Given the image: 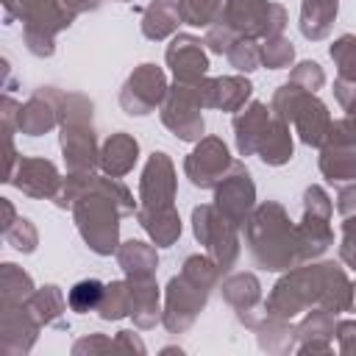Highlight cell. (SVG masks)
<instances>
[{
	"label": "cell",
	"instance_id": "obj_21",
	"mask_svg": "<svg viewBox=\"0 0 356 356\" xmlns=\"http://www.w3.org/2000/svg\"><path fill=\"white\" fill-rule=\"evenodd\" d=\"M39 328H42V323L36 320V314L25 303L3 306V317H0L3 342H0V348L6 353H25V350H31Z\"/></svg>",
	"mask_w": 356,
	"mask_h": 356
},
{
	"label": "cell",
	"instance_id": "obj_9",
	"mask_svg": "<svg viewBox=\"0 0 356 356\" xmlns=\"http://www.w3.org/2000/svg\"><path fill=\"white\" fill-rule=\"evenodd\" d=\"M331 214H334V203L325 195V189L323 186H309L303 192V220L298 222L300 261L303 259H317L331 248V242H334V231L328 225Z\"/></svg>",
	"mask_w": 356,
	"mask_h": 356
},
{
	"label": "cell",
	"instance_id": "obj_31",
	"mask_svg": "<svg viewBox=\"0 0 356 356\" xmlns=\"http://www.w3.org/2000/svg\"><path fill=\"white\" fill-rule=\"evenodd\" d=\"M339 0H303L300 6V33L312 42H320L328 36L331 22L337 17Z\"/></svg>",
	"mask_w": 356,
	"mask_h": 356
},
{
	"label": "cell",
	"instance_id": "obj_51",
	"mask_svg": "<svg viewBox=\"0 0 356 356\" xmlns=\"http://www.w3.org/2000/svg\"><path fill=\"white\" fill-rule=\"evenodd\" d=\"M353 303H356V289H353Z\"/></svg>",
	"mask_w": 356,
	"mask_h": 356
},
{
	"label": "cell",
	"instance_id": "obj_47",
	"mask_svg": "<svg viewBox=\"0 0 356 356\" xmlns=\"http://www.w3.org/2000/svg\"><path fill=\"white\" fill-rule=\"evenodd\" d=\"M117 345L111 342V339H106V337H100V334H92V337H86V339H81V342H75V353H83V350H114Z\"/></svg>",
	"mask_w": 356,
	"mask_h": 356
},
{
	"label": "cell",
	"instance_id": "obj_41",
	"mask_svg": "<svg viewBox=\"0 0 356 356\" xmlns=\"http://www.w3.org/2000/svg\"><path fill=\"white\" fill-rule=\"evenodd\" d=\"M3 236H6L17 250H22V253H33V250H36V242H39V234H36L33 222L25 220V217L14 220V222L3 231Z\"/></svg>",
	"mask_w": 356,
	"mask_h": 356
},
{
	"label": "cell",
	"instance_id": "obj_45",
	"mask_svg": "<svg viewBox=\"0 0 356 356\" xmlns=\"http://www.w3.org/2000/svg\"><path fill=\"white\" fill-rule=\"evenodd\" d=\"M334 337H337L342 353H356V323H353V320H342V323H337Z\"/></svg>",
	"mask_w": 356,
	"mask_h": 356
},
{
	"label": "cell",
	"instance_id": "obj_49",
	"mask_svg": "<svg viewBox=\"0 0 356 356\" xmlns=\"http://www.w3.org/2000/svg\"><path fill=\"white\" fill-rule=\"evenodd\" d=\"M114 345H117V348H128V350H139V353L145 350V345L134 337V331H120L117 339H114Z\"/></svg>",
	"mask_w": 356,
	"mask_h": 356
},
{
	"label": "cell",
	"instance_id": "obj_44",
	"mask_svg": "<svg viewBox=\"0 0 356 356\" xmlns=\"http://www.w3.org/2000/svg\"><path fill=\"white\" fill-rule=\"evenodd\" d=\"M339 259L356 270V214L345 217L342 222V242H339Z\"/></svg>",
	"mask_w": 356,
	"mask_h": 356
},
{
	"label": "cell",
	"instance_id": "obj_5",
	"mask_svg": "<svg viewBox=\"0 0 356 356\" xmlns=\"http://www.w3.org/2000/svg\"><path fill=\"white\" fill-rule=\"evenodd\" d=\"M270 108H273V117L295 125L303 145L320 147L328 139V131H331L334 120H331L325 103L314 97V92H306L298 83L286 81L284 86L275 89V95L270 100Z\"/></svg>",
	"mask_w": 356,
	"mask_h": 356
},
{
	"label": "cell",
	"instance_id": "obj_43",
	"mask_svg": "<svg viewBox=\"0 0 356 356\" xmlns=\"http://www.w3.org/2000/svg\"><path fill=\"white\" fill-rule=\"evenodd\" d=\"M236 39H242L234 28H228L225 22H214L211 28H206V44H209V50L211 53H217V56H222V53H228L231 50V44L236 42Z\"/></svg>",
	"mask_w": 356,
	"mask_h": 356
},
{
	"label": "cell",
	"instance_id": "obj_25",
	"mask_svg": "<svg viewBox=\"0 0 356 356\" xmlns=\"http://www.w3.org/2000/svg\"><path fill=\"white\" fill-rule=\"evenodd\" d=\"M298 331V353H314V350H331V345H328V339L334 337V331H337V323H334V312H328V309H320V306H314L306 317H303V323L295 328Z\"/></svg>",
	"mask_w": 356,
	"mask_h": 356
},
{
	"label": "cell",
	"instance_id": "obj_22",
	"mask_svg": "<svg viewBox=\"0 0 356 356\" xmlns=\"http://www.w3.org/2000/svg\"><path fill=\"white\" fill-rule=\"evenodd\" d=\"M273 122V108L267 103L253 100L250 106H242L234 117V136H236V150L239 156H253Z\"/></svg>",
	"mask_w": 356,
	"mask_h": 356
},
{
	"label": "cell",
	"instance_id": "obj_52",
	"mask_svg": "<svg viewBox=\"0 0 356 356\" xmlns=\"http://www.w3.org/2000/svg\"><path fill=\"white\" fill-rule=\"evenodd\" d=\"M120 3H131V0H120Z\"/></svg>",
	"mask_w": 356,
	"mask_h": 356
},
{
	"label": "cell",
	"instance_id": "obj_12",
	"mask_svg": "<svg viewBox=\"0 0 356 356\" xmlns=\"http://www.w3.org/2000/svg\"><path fill=\"white\" fill-rule=\"evenodd\" d=\"M320 172L331 184L356 181V131L345 117L331 122L328 139L320 145Z\"/></svg>",
	"mask_w": 356,
	"mask_h": 356
},
{
	"label": "cell",
	"instance_id": "obj_39",
	"mask_svg": "<svg viewBox=\"0 0 356 356\" xmlns=\"http://www.w3.org/2000/svg\"><path fill=\"white\" fill-rule=\"evenodd\" d=\"M231 67L239 70V72H253L259 64H261V44H256V39H236L231 44V50L225 53Z\"/></svg>",
	"mask_w": 356,
	"mask_h": 356
},
{
	"label": "cell",
	"instance_id": "obj_34",
	"mask_svg": "<svg viewBox=\"0 0 356 356\" xmlns=\"http://www.w3.org/2000/svg\"><path fill=\"white\" fill-rule=\"evenodd\" d=\"M33 289L36 286H33V281H31V275L25 270H19L11 261H6L0 267V300H3V306H19V303H25Z\"/></svg>",
	"mask_w": 356,
	"mask_h": 356
},
{
	"label": "cell",
	"instance_id": "obj_33",
	"mask_svg": "<svg viewBox=\"0 0 356 356\" xmlns=\"http://www.w3.org/2000/svg\"><path fill=\"white\" fill-rule=\"evenodd\" d=\"M253 331L259 334V345H261L264 350H275V353L292 350V348H295V339H298L295 325H289V320L273 317V314H264Z\"/></svg>",
	"mask_w": 356,
	"mask_h": 356
},
{
	"label": "cell",
	"instance_id": "obj_14",
	"mask_svg": "<svg viewBox=\"0 0 356 356\" xmlns=\"http://www.w3.org/2000/svg\"><path fill=\"white\" fill-rule=\"evenodd\" d=\"M231 164L234 161L228 156L225 142L220 136H203L197 139V147L184 159V175L197 189H214L225 178Z\"/></svg>",
	"mask_w": 356,
	"mask_h": 356
},
{
	"label": "cell",
	"instance_id": "obj_13",
	"mask_svg": "<svg viewBox=\"0 0 356 356\" xmlns=\"http://www.w3.org/2000/svg\"><path fill=\"white\" fill-rule=\"evenodd\" d=\"M167 92L170 86H167L164 72L156 64H139L128 75L125 86L120 89V106L131 117H145L164 103Z\"/></svg>",
	"mask_w": 356,
	"mask_h": 356
},
{
	"label": "cell",
	"instance_id": "obj_36",
	"mask_svg": "<svg viewBox=\"0 0 356 356\" xmlns=\"http://www.w3.org/2000/svg\"><path fill=\"white\" fill-rule=\"evenodd\" d=\"M97 314L103 320H120L131 314V281H111L106 284L103 300L97 306Z\"/></svg>",
	"mask_w": 356,
	"mask_h": 356
},
{
	"label": "cell",
	"instance_id": "obj_48",
	"mask_svg": "<svg viewBox=\"0 0 356 356\" xmlns=\"http://www.w3.org/2000/svg\"><path fill=\"white\" fill-rule=\"evenodd\" d=\"M64 6L78 17V14H86V11H97L103 6V0H64Z\"/></svg>",
	"mask_w": 356,
	"mask_h": 356
},
{
	"label": "cell",
	"instance_id": "obj_18",
	"mask_svg": "<svg viewBox=\"0 0 356 356\" xmlns=\"http://www.w3.org/2000/svg\"><path fill=\"white\" fill-rule=\"evenodd\" d=\"M58 95L53 86H42L36 89L22 106H19V117H17V128L25 136H42L47 134L53 125H58Z\"/></svg>",
	"mask_w": 356,
	"mask_h": 356
},
{
	"label": "cell",
	"instance_id": "obj_32",
	"mask_svg": "<svg viewBox=\"0 0 356 356\" xmlns=\"http://www.w3.org/2000/svg\"><path fill=\"white\" fill-rule=\"evenodd\" d=\"M256 153H259V159H261L264 164H270V167L286 164V161L292 159V134H289V122L273 117V122H270V128H267V134H264V139H261V145H259Z\"/></svg>",
	"mask_w": 356,
	"mask_h": 356
},
{
	"label": "cell",
	"instance_id": "obj_37",
	"mask_svg": "<svg viewBox=\"0 0 356 356\" xmlns=\"http://www.w3.org/2000/svg\"><path fill=\"white\" fill-rule=\"evenodd\" d=\"M103 292H106V284H100L97 278H86V281H78L70 295H67V303L72 312L78 314H86V312H97L100 300H103Z\"/></svg>",
	"mask_w": 356,
	"mask_h": 356
},
{
	"label": "cell",
	"instance_id": "obj_50",
	"mask_svg": "<svg viewBox=\"0 0 356 356\" xmlns=\"http://www.w3.org/2000/svg\"><path fill=\"white\" fill-rule=\"evenodd\" d=\"M345 111H348V114H345V120H348V122H350V128L356 131V95L350 97V103L345 106Z\"/></svg>",
	"mask_w": 356,
	"mask_h": 356
},
{
	"label": "cell",
	"instance_id": "obj_16",
	"mask_svg": "<svg viewBox=\"0 0 356 356\" xmlns=\"http://www.w3.org/2000/svg\"><path fill=\"white\" fill-rule=\"evenodd\" d=\"M172 200H175V167H172L167 153L156 150L142 170L139 206L142 209H161V206H172Z\"/></svg>",
	"mask_w": 356,
	"mask_h": 356
},
{
	"label": "cell",
	"instance_id": "obj_11",
	"mask_svg": "<svg viewBox=\"0 0 356 356\" xmlns=\"http://www.w3.org/2000/svg\"><path fill=\"white\" fill-rule=\"evenodd\" d=\"M209 289L206 284L189 278V275H175L170 278L167 284V300H164V312H161V323L170 334H181L186 331L195 317L200 314V309L206 306V298H209Z\"/></svg>",
	"mask_w": 356,
	"mask_h": 356
},
{
	"label": "cell",
	"instance_id": "obj_3",
	"mask_svg": "<svg viewBox=\"0 0 356 356\" xmlns=\"http://www.w3.org/2000/svg\"><path fill=\"white\" fill-rule=\"evenodd\" d=\"M245 242L253 261L264 270H289L300 261L298 225H292L284 206L275 200L253 206L245 220Z\"/></svg>",
	"mask_w": 356,
	"mask_h": 356
},
{
	"label": "cell",
	"instance_id": "obj_42",
	"mask_svg": "<svg viewBox=\"0 0 356 356\" xmlns=\"http://www.w3.org/2000/svg\"><path fill=\"white\" fill-rule=\"evenodd\" d=\"M289 81L298 83V86L306 89V92H317V89L325 83V72H323V67H320L317 61H300V64L292 70Z\"/></svg>",
	"mask_w": 356,
	"mask_h": 356
},
{
	"label": "cell",
	"instance_id": "obj_29",
	"mask_svg": "<svg viewBox=\"0 0 356 356\" xmlns=\"http://www.w3.org/2000/svg\"><path fill=\"white\" fill-rule=\"evenodd\" d=\"M25 306L36 314V320L42 325H56V328H67V320H64V309L70 306L67 298L61 295V289L56 284H47L42 289H33L31 298L25 300Z\"/></svg>",
	"mask_w": 356,
	"mask_h": 356
},
{
	"label": "cell",
	"instance_id": "obj_35",
	"mask_svg": "<svg viewBox=\"0 0 356 356\" xmlns=\"http://www.w3.org/2000/svg\"><path fill=\"white\" fill-rule=\"evenodd\" d=\"M222 8H225V0H178L181 22L192 28H211L214 22H220Z\"/></svg>",
	"mask_w": 356,
	"mask_h": 356
},
{
	"label": "cell",
	"instance_id": "obj_10",
	"mask_svg": "<svg viewBox=\"0 0 356 356\" xmlns=\"http://www.w3.org/2000/svg\"><path fill=\"white\" fill-rule=\"evenodd\" d=\"M75 14L64 6V0H33L25 11V47L33 56H53L56 50V33L70 28Z\"/></svg>",
	"mask_w": 356,
	"mask_h": 356
},
{
	"label": "cell",
	"instance_id": "obj_4",
	"mask_svg": "<svg viewBox=\"0 0 356 356\" xmlns=\"http://www.w3.org/2000/svg\"><path fill=\"white\" fill-rule=\"evenodd\" d=\"M58 125H61V153L67 172H92L100 164L97 139L92 128V100L70 92L58 95Z\"/></svg>",
	"mask_w": 356,
	"mask_h": 356
},
{
	"label": "cell",
	"instance_id": "obj_19",
	"mask_svg": "<svg viewBox=\"0 0 356 356\" xmlns=\"http://www.w3.org/2000/svg\"><path fill=\"white\" fill-rule=\"evenodd\" d=\"M8 184H14L28 197H56L61 186V175L56 164L47 159H19Z\"/></svg>",
	"mask_w": 356,
	"mask_h": 356
},
{
	"label": "cell",
	"instance_id": "obj_6",
	"mask_svg": "<svg viewBox=\"0 0 356 356\" xmlns=\"http://www.w3.org/2000/svg\"><path fill=\"white\" fill-rule=\"evenodd\" d=\"M206 78V75H203ZM203 78L175 81L161 103V122L184 142L203 139Z\"/></svg>",
	"mask_w": 356,
	"mask_h": 356
},
{
	"label": "cell",
	"instance_id": "obj_20",
	"mask_svg": "<svg viewBox=\"0 0 356 356\" xmlns=\"http://www.w3.org/2000/svg\"><path fill=\"white\" fill-rule=\"evenodd\" d=\"M206 42H200L192 33H178L172 36L167 47V64L175 72V81H197L209 70V56L203 50Z\"/></svg>",
	"mask_w": 356,
	"mask_h": 356
},
{
	"label": "cell",
	"instance_id": "obj_46",
	"mask_svg": "<svg viewBox=\"0 0 356 356\" xmlns=\"http://www.w3.org/2000/svg\"><path fill=\"white\" fill-rule=\"evenodd\" d=\"M337 209L342 217L356 214V181H348L345 186H339L337 192Z\"/></svg>",
	"mask_w": 356,
	"mask_h": 356
},
{
	"label": "cell",
	"instance_id": "obj_1",
	"mask_svg": "<svg viewBox=\"0 0 356 356\" xmlns=\"http://www.w3.org/2000/svg\"><path fill=\"white\" fill-rule=\"evenodd\" d=\"M320 306L334 314L348 312L353 306V286L339 264L323 261L312 267H292L267 295L264 312L273 317L292 320L295 314Z\"/></svg>",
	"mask_w": 356,
	"mask_h": 356
},
{
	"label": "cell",
	"instance_id": "obj_40",
	"mask_svg": "<svg viewBox=\"0 0 356 356\" xmlns=\"http://www.w3.org/2000/svg\"><path fill=\"white\" fill-rule=\"evenodd\" d=\"M292 58H295V47H292L289 39H284V36H270V39H264V44H261V64H264V67H270V70H284V67L292 64Z\"/></svg>",
	"mask_w": 356,
	"mask_h": 356
},
{
	"label": "cell",
	"instance_id": "obj_28",
	"mask_svg": "<svg viewBox=\"0 0 356 356\" xmlns=\"http://www.w3.org/2000/svg\"><path fill=\"white\" fill-rule=\"evenodd\" d=\"M117 261L120 267L125 270L128 278H147V275H156V267H159V256H156V248L142 242V239H128L117 248Z\"/></svg>",
	"mask_w": 356,
	"mask_h": 356
},
{
	"label": "cell",
	"instance_id": "obj_17",
	"mask_svg": "<svg viewBox=\"0 0 356 356\" xmlns=\"http://www.w3.org/2000/svg\"><path fill=\"white\" fill-rule=\"evenodd\" d=\"M222 298L228 300V306L236 312L239 323H245L248 328H256L259 320L267 314L261 303V284L253 273H234L222 281Z\"/></svg>",
	"mask_w": 356,
	"mask_h": 356
},
{
	"label": "cell",
	"instance_id": "obj_23",
	"mask_svg": "<svg viewBox=\"0 0 356 356\" xmlns=\"http://www.w3.org/2000/svg\"><path fill=\"white\" fill-rule=\"evenodd\" d=\"M250 95H253V86L248 78H239V75L203 78V106L206 108L239 111Z\"/></svg>",
	"mask_w": 356,
	"mask_h": 356
},
{
	"label": "cell",
	"instance_id": "obj_27",
	"mask_svg": "<svg viewBox=\"0 0 356 356\" xmlns=\"http://www.w3.org/2000/svg\"><path fill=\"white\" fill-rule=\"evenodd\" d=\"M131 281V317L139 328H153L156 320L161 317L159 306V286L156 275L147 278H128Z\"/></svg>",
	"mask_w": 356,
	"mask_h": 356
},
{
	"label": "cell",
	"instance_id": "obj_26",
	"mask_svg": "<svg viewBox=\"0 0 356 356\" xmlns=\"http://www.w3.org/2000/svg\"><path fill=\"white\" fill-rule=\"evenodd\" d=\"M136 220L147 231L153 245H159V248H170L181 236V217H178L175 206H161V209H142L139 206Z\"/></svg>",
	"mask_w": 356,
	"mask_h": 356
},
{
	"label": "cell",
	"instance_id": "obj_30",
	"mask_svg": "<svg viewBox=\"0 0 356 356\" xmlns=\"http://www.w3.org/2000/svg\"><path fill=\"white\" fill-rule=\"evenodd\" d=\"M181 22L178 14V0H153L145 11H142V33L153 42L167 39Z\"/></svg>",
	"mask_w": 356,
	"mask_h": 356
},
{
	"label": "cell",
	"instance_id": "obj_7",
	"mask_svg": "<svg viewBox=\"0 0 356 356\" xmlns=\"http://www.w3.org/2000/svg\"><path fill=\"white\" fill-rule=\"evenodd\" d=\"M192 228L197 242L206 248V253L217 264V270L220 273L231 270L239 256V236H236L239 225L228 220L214 203H203V206H195L192 211Z\"/></svg>",
	"mask_w": 356,
	"mask_h": 356
},
{
	"label": "cell",
	"instance_id": "obj_24",
	"mask_svg": "<svg viewBox=\"0 0 356 356\" xmlns=\"http://www.w3.org/2000/svg\"><path fill=\"white\" fill-rule=\"evenodd\" d=\"M136 159H139V142L125 131L111 134L100 147V167L111 178H122L125 172H131Z\"/></svg>",
	"mask_w": 356,
	"mask_h": 356
},
{
	"label": "cell",
	"instance_id": "obj_15",
	"mask_svg": "<svg viewBox=\"0 0 356 356\" xmlns=\"http://www.w3.org/2000/svg\"><path fill=\"white\" fill-rule=\"evenodd\" d=\"M253 203H256V186L250 181V172L242 161H234L225 178L214 186V206L236 225H245V220L253 211Z\"/></svg>",
	"mask_w": 356,
	"mask_h": 356
},
{
	"label": "cell",
	"instance_id": "obj_2",
	"mask_svg": "<svg viewBox=\"0 0 356 356\" xmlns=\"http://www.w3.org/2000/svg\"><path fill=\"white\" fill-rule=\"evenodd\" d=\"M136 209L139 206L134 203V195L120 178L92 175L89 186L72 203V217L83 242L97 256H111L120 248V217L134 214Z\"/></svg>",
	"mask_w": 356,
	"mask_h": 356
},
{
	"label": "cell",
	"instance_id": "obj_38",
	"mask_svg": "<svg viewBox=\"0 0 356 356\" xmlns=\"http://www.w3.org/2000/svg\"><path fill=\"white\" fill-rule=\"evenodd\" d=\"M331 58L339 70V78L356 83V36L345 33L331 44Z\"/></svg>",
	"mask_w": 356,
	"mask_h": 356
},
{
	"label": "cell",
	"instance_id": "obj_8",
	"mask_svg": "<svg viewBox=\"0 0 356 356\" xmlns=\"http://www.w3.org/2000/svg\"><path fill=\"white\" fill-rule=\"evenodd\" d=\"M220 22H225L245 39H270L284 33L286 8L267 0H225Z\"/></svg>",
	"mask_w": 356,
	"mask_h": 356
}]
</instances>
